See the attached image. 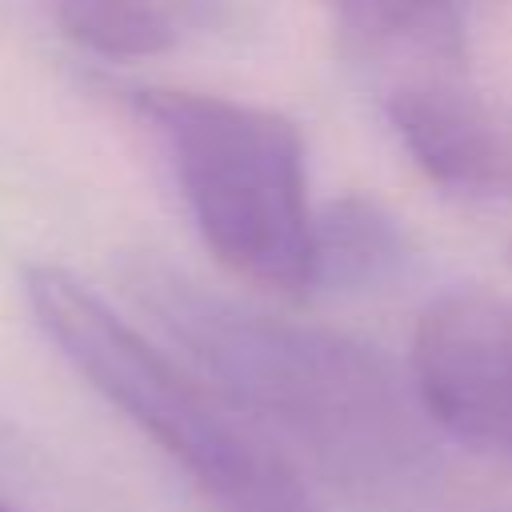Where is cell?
<instances>
[{"label":"cell","instance_id":"6da1fadb","mask_svg":"<svg viewBox=\"0 0 512 512\" xmlns=\"http://www.w3.org/2000/svg\"><path fill=\"white\" fill-rule=\"evenodd\" d=\"M128 288L252 424L320 476L392 488L424 464L412 380L372 344L220 296L156 260H136Z\"/></svg>","mask_w":512,"mask_h":512},{"label":"cell","instance_id":"7a4b0ae2","mask_svg":"<svg viewBox=\"0 0 512 512\" xmlns=\"http://www.w3.org/2000/svg\"><path fill=\"white\" fill-rule=\"evenodd\" d=\"M20 284L56 352L188 476L212 512H316L292 456L204 372L172 360L56 264H24Z\"/></svg>","mask_w":512,"mask_h":512},{"label":"cell","instance_id":"3957f363","mask_svg":"<svg viewBox=\"0 0 512 512\" xmlns=\"http://www.w3.org/2000/svg\"><path fill=\"white\" fill-rule=\"evenodd\" d=\"M132 108L164 144L204 248L260 288L308 296L316 212L296 124L188 88H136Z\"/></svg>","mask_w":512,"mask_h":512},{"label":"cell","instance_id":"277c9868","mask_svg":"<svg viewBox=\"0 0 512 512\" xmlns=\"http://www.w3.org/2000/svg\"><path fill=\"white\" fill-rule=\"evenodd\" d=\"M408 380L432 428L512 460V300L484 288L432 296L412 328Z\"/></svg>","mask_w":512,"mask_h":512},{"label":"cell","instance_id":"5b68a950","mask_svg":"<svg viewBox=\"0 0 512 512\" xmlns=\"http://www.w3.org/2000/svg\"><path fill=\"white\" fill-rule=\"evenodd\" d=\"M388 120L412 164L448 196L512 200V116L456 76H416L388 92Z\"/></svg>","mask_w":512,"mask_h":512},{"label":"cell","instance_id":"8992f818","mask_svg":"<svg viewBox=\"0 0 512 512\" xmlns=\"http://www.w3.org/2000/svg\"><path fill=\"white\" fill-rule=\"evenodd\" d=\"M404 260V228L368 196H340L316 212L312 292H364Z\"/></svg>","mask_w":512,"mask_h":512},{"label":"cell","instance_id":"52a82bcc","mask_svg":"<svg viewBox=\"0 0 512 512\" xmlns=\"http://www.w3.org/2000/svg\"><path fill=\"white\" fill-rule=\"evenodd\" d=\"M68 40L108 60H144L172 48L176 28L152 0H52Z\"/></svg>","mask_w":512,"mask_h":512},{"label":"cell","instance_id":"ba28073f","mask_svg":"<svg viewBox=\"0 0 512 512\" xmlns=\"http://www.w3.org/2000/svg\"><path fill=\"white\" fill-rule=\"evenodd\" d=\"M344 20L372 36H408V40H452L460 0H332Z\"/></svg>","mask_w":512,"mask_h":512},{"label":"cell","instance_id":"9c48e42d","mask_svg":"<svg viewBox=\"0 0 512 512\" xmlns=\"http://www.w3.org/2000/svg\"><path fill=\"white\" fill-rule=\"evenodd\" d=\"M0 512H16V508H8V504H4V500H0Z\"/></svg>","mask_w":512,"mask_h":512},{"label":"cell","instance_id":"30bf717a","mask_svg":"<svg viewBox=\"0 0 512 512\" xmlns=\"http://www.w3.org/2000/svg\"><path fill=\"white\" fill-rule=\"evenodd\" d=\"M508 264H512V244H508Z\"/></svg>","mask_w":512,"mask_h":512}]
</instances>
